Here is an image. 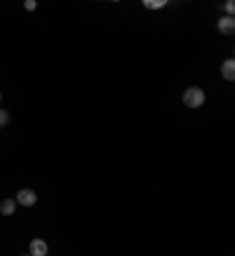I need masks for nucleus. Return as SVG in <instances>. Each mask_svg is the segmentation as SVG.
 I'll use <instances>...</instances> for the list:
<instances>
[{
  "label": "nucleus",
  "mask_w": 235,
  "mask_h": 256,
  "mask_svg": "<svg viewBox=\"0 0 235 256\" xmlns=\"http://www.w3.org/2000/svg\"><path fill=\"white\" fill-rule=\"evenodd\" d=\"M17 202L22 204V207H33V204L38 202V195L31 188H22V191L17 193Z\"/></svg>",
  "instance_id": "obj_2"
},
{
  "label": "nucleus",
  "mask_w": 235,
  "mask_h": 256,
  "mask_svg": "<svg viewBox=\"0 0 235 256\" xmlns=\"http://www.w3.org/2000/svg\"><path fill=\"white\" fill-rule=\"evenodd\" d=\"M31 254L33 256H45L47 254V242H45V240H33L31 242Z\"/></svg>",
  "instance_id": "obj_5"
},
{
  "label": "nucleus",
  "mask_w": 235,
  "mask_h": 256,
  "mask_svg": "<svg viewBox=\"0 0 235 256\" xmlns=\"http://www.w3.org/2000/svg\"><path fill=\"white\" fill-rule=\"evenodd\" d=\"M0 99H2V96H0Z\"/></svg>",
  "instance_id": "obj_12"
},
{
  "label": "nucleus",
  "mask_w": 235,
  "mask_h": 256,
  "mask_svg": "<svg viewBox=\"0 0 235 256\" xmlns=\"http://www.w3.org/2000/svg\"><path fill=\"white\" fill-rule=\"evenodd\" d=\"M226 14H228V17H233V12H235V0H226Z\"/></svg>",
  "instance_id": "obj_8"
},
{
  "label": "nucleus",
  "mask_w": 235,
  "mask_h": 256,
  "mask_svg": "<svg viewBox=\"0 0 235 256\" xmlns=\"http://www.w3.org/2000/svg\"><path fill=\"white\" fill-rule=\"evenodd\" d=\"M111 2H120V0H111Z\"/></svg>",
  "instance_id": "obj_11"
},
{
  "label": "nucleus",
  "mask_w": 235,
  "mask_h": 256,
  "mask_svg": "<svg viewBox=\"0 0 235 256\" xmlns=\"http://www.w3.org/2000/svg\"><path fill=\"white\" fill-rule=\"evenodd\" d=\"M24 7H26L29 12H33L35 7H38V2H35V0H26V2H24Z\"/></svg>",
  "instance_id": "obj_9"
},
{
  "label": "nucleus",
  "mask_w": 235,
  "mask_h": 256,
  "mask_svg": "<svg viewBox=\"0 0 235 256\" xmlns=\"http://www.w3.org/2000/svg\"><path fill=\"white\" fill-rule=\"evenodd\" d=\"M221 75H224L226 80H233L235 78V61L233 59H226L224 64H221Z\"/></svg>",
  "instance_id": "obj_4"
},
{
  "label": "nucleus",
  "mask_w": 235,
  "mask_h": 256,
  "mask_svg": "<svg viewBox=\"0 0 235 256\" xmlns=\"http://www.w3.org/2000/svg\"><path fill=\"white\" fill-rule=\"evenodd\" d=\"M141 2H144L146 10H160V7H165L170 0H141Z\"/></svg>",
  "instance_id": "obj_6"
},
{
  "label": "nucleus",
  "mask_w": 235,
  "mask_h": 256,
  "mask_svg": "<svg viewBox=\"0 0 235 256\" xmlns=\"http://www.w3.org/2000/svg\"><path fill=\"white\" fill-rule=\"evenodd\" d=\"M216 28H219V33H224V35H233V33H235V19L226 14V17H221V19H219Z\"/></svg>",
  "instance_id": "obj_3"
},
{
  "label": "nucleus",
  "mask_w": 235,
  "mask_h": 256,
  "mask_svg": "<svg viewBox=\"0 0 235 256\" xmlns=\"http://www.w3.org/2000/svg\"><path fill=\"white\" fill-rule=\"evenodd\" d=\"M205 104V92L200 87H188L183 92V106L188 108H200Z\"/></svg>",
  "instance_id": "obj_1"
},
{
  "label": "nucleus",
  "mask_w": 235,
  "mask_h": 256,
  "mask_svg": "<svg viewBox=\"0 0 235 256\" xmlns=\"http://www.w3.org/2000/svg\"><path fill=\"white\" fill-rule=\"evenodd\" d=\"M10 122V115H7V111H0V125H7Z\"/></svg>",
  "instance_id": "obj_10"
},
{
  "label": "nucleus",
  "mask_w": 235,
  "mask_h": 256,
  "mask_svg": "<svg viewBox=\"0 0 235 256\" xmlns=\"http://www.w3.org/2000/svg\"><path fill=\"white\" fill-rule=\"evenodd\" d=\"M0 212L5 214V216L14 214V200H2V204H0Z\"/></svg>",
  "instance_id": "obj_7"
}]
</instances>
